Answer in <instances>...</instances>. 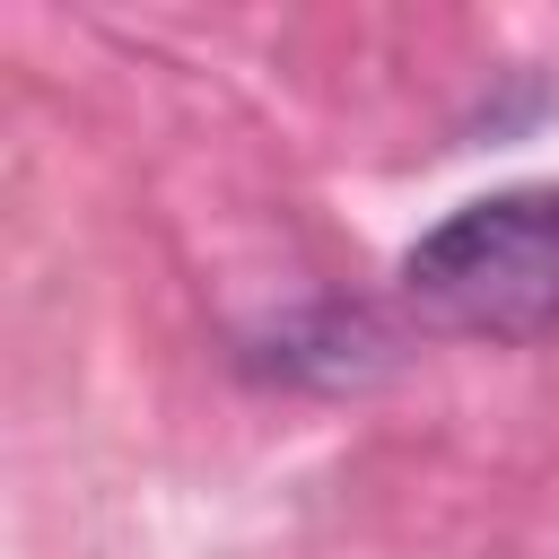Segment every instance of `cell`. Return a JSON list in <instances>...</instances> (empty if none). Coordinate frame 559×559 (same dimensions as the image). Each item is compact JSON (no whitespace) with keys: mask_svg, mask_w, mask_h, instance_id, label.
I'll use <instances>...</instances> for the list:
<instances>
[{"mask_svg":"<svg viewBox=\"0 0 559 559\" xmlns=\"http://www.w3.org/2000/svg\"><path fill=\"white\" fill-rule=\"evenodd\" d=\"M402 288L437 332L542 341L559 332V183H515L463 201L402 253Z\"/></svg>","mask_w":559,"mask_h":559,"instance_id":"6da1fadb","label":"cell"}]
</instances>
